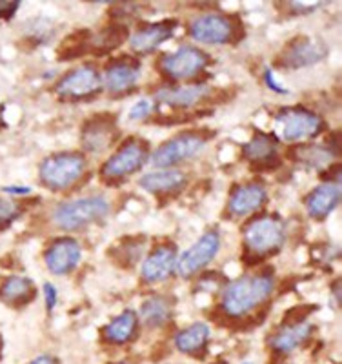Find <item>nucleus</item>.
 I'll list each match as a JSON object with an SVG mask.
<instances>
[{
	"label": "nucleus",
	"instance_id": "obj_6",
	"mask_svg": "<svg viewBox=\"0 0 342 364\" xmlns=\"http://www.w3.org/2000/svg\"><path fill=\"white\" fill-rule=\"evenodd\" d=\"M148 155L149 149L146 142L139 141V139H129L112 159H107L106 164L102 166V177L107 181L128 177L141 170L144 162L148 161Z\"/></svg>",
	"mask_w": 342,
	"mask_h": 364
},
{
	"label": "nucleus",
	"instance_id": "obj_20",
	"mask_svg": "<svg viewBox=\"0 0 342 364\" xmlns=\"http://www.w3.org/2000/svg\"><path fill=\"white\" fill-rule=\"evenodd\" d=\"M211 93V90L204 84H195V86H184V87H168V90H161L157 93V100L171 108H191L198 100L206 99Z\"/></svg>",
	"mask_w": 342,
	"mask_h": 364
},
{
	"label": "nucleus",
	"instance_id": "obj_17",
	"mask_svg": "<svg viewBox=\"0 0 342 364\" xmlns=\"http://www.w3.org/2000/svg\"><path fill=\"white\" fill-rule=\"evenodd\" d=\"M175 28H177V21H162L159 24L139 29L132 37V50L137 53H151L162 42L173 37Z\"/></svg>",
	"mask_w": 342,
	"mask_h": 364
},
{
	"label": "nucleus",
	"instance_id": "obj_24",
	"mask_svg": "<svg viewBox=\"0 0 342 364\" xmlns=\"http://www.w3.org/2000/svg\"><path fill=\"white\" fill-rule=\"evenodd\" d=\"M186 177L178 170L153 171L141 178V186L149 193H171L184 186Z\"/></svg>",
	"mask_w": 342,
	"mask_h": 364
},
{
	"label": "nucleus",
	"instance_id": "obj_36",
	"mask_svg": "<svg viewBox=\"0 0 342 364\" xmlns=\"http://www.w3.org/2000/svg\"><path fill=\"white\" fill-rule=\"evenodd\" d=\"M44 295H46V308H48V311H51L55 308V304H57V288H55L51 282H46Z\"/></svg>",
	"mask_w": 342,
	"mask_h": 364
},
{
	"label": "nucleus",
	"instance_id": "obj_2",
	"mask_svg": "<svg viewBox=\"0 0 342 364\" xmlns=\"http://www.w3.org/2000/svg\"><path fill=\"white\" fill-rule=\"evenodd\" d=\"M284 245V228L277 217L262 215L244 228V248L246 257L260 261L273 255Z\"/></svg>",
	"mask_w": 342,
	"mask_h": 364
},
{
	"label": "nucleus",
	"instance_id": "obj_38",
	"mask_svg": "<svg viewBox=\"0 0 342 364\" xmlns=\"http://www.w3.org/2000/svg\"><path fill=\"white\" fill-rule=\"evenodd\" d=\"M4 191L9 195H26V193H29L31 190L26 186H6Z\"/></svg>",
	"mask_w": 342,
	"mask_h": 364
},
{
	"label": "nucleus",
	"instance_id": "obj_35",
	"mask_svg": "<svg viewBox=\"0 0 342 364\" xmlns=\"http://www.w3.org/2000/svg\"><path fill=\"white\" fill-rule=\"evenodd\" d=\"M18 6H21V2H17V0H0V21H9V18L17 13Z\"/></svg>",
	"mask_w": 342,
	"mask_h": 364
},
{
	"label": "nucleus",
	"instance_id": "obj_15",
	"mask_svg": "<svg viewBox=\"0 0 342 364\" xmlns=\"http://www.w3.org/2000/svg\"><path fill=\"white\" fill-rule=\"evenodd\" d=\"M115 117L97 115L90 119L82 128V146L86 151L99 154L115 139Z\"/></svg>",
	"mask_w": 342,
	"mask_h": 364
},
{
	"label": "nucleus",
	"instance_id": "obj_19",
	"mask_svg": "<svg viewBox=\"0 0 342 364\" xmlns=\"http://www.w3.org/2000/svg\"><path fill=\"white\" fill-rule=\"evenodd\" d=\"M338 203H341V186L335 182H326L308 195L306 208H308V213L311 217L324 219L337 208Z\"/></svg>",
	"mask_w": 342,
	"mask_h": 364
},
{
	"label": "nucleus",
	"instance_id": "obj_11",
	"mask_svg": "<svg viewBox=\"0 0 342 364\" xmlns=\"http://www.w3.org/2000/svg\"><path fill=\"white\" fill-rule=\"evenodd\" d=\"M100 86H102V80H100L99 71L87 64V66H80L70 71L58 82L57 93L64 99H84V97L97 93Z\"/></svg>",
	"mask_w": 342,
	"mask_h": 364
},
{
	"label": "nucleus",
	"instance_id": "obj_18",
	"mask_svg": "<svg viewBox=\"0 0 342 364\" xmlns=\"http://www.w3.org/2000/svg\"><path fill=\"white\" fill-rule=\"evenodd\" d=\"M264 203H266L264 186H260V184H244V186H239L231 193L228 210H230L231 215L242 217L260 210Z\"/></svg>",
	"mask_w": 342,
	"mask_h": 364
},
{
	"label": "nucleus",
	"instance_id": "obj_42",
	"mask_svg": "<svg viewBox=\"0 0 342 364\" xmlns=\"http://www.w3.org/2000/svg\"><path fill=\"white\" fill-rule=\"evenodd\" d=\"M246 364H250V363H246Z\"/></svg>",
	"mask_w": 342,
	"mask_h": 364
},
{
	"label": "nucleus",
	"instance_id": "obj_3",
	"mask_svg": "<svg viewBox=\"0 0 342 364\" xmlns=\"http://www.w3.org/2000/svg\"><path fill=\"white\" fill-rule=\"evenodd\" d=\"M86 159L80 154H57L41 164V181L46 188L58 191L66 190L82 175Z\"/></svg>",
	"mask_w": 342,
	"mask_h": 364
},
{
	"label": "nucleus",
	"instance_id": "obj_13",
	"mask_svg": "<svg viewBox=\"0 0 342 364\" xmlns=\"http://www.w3.org/2000/svg\"><path fill=\"white\" fill-rule=\"evenodd\" d=\"M80 246L75 239H57L50 245V248L46 250L44 261L48 269L55 275H64V273L71 272L75 266L80 261Z\"/></svg>",
	"mask_w": 342,
	"mask_h": 364
},
{
	"label": "nucleus",
	"instance_id": "obj_37",
	"mask_svg": "<svg viewBox=\"0 0 342 364\" xmlns=\"http://www.w3.org/2000/svg\"><path fill=\"white\" fill-rule=\"evenodd\" d=\"M264 79H266V84H268L269 90H273L275 93H286L284 87H281L279 84L275 82V79H273V73L272 70H266V73H264Z\"/></svg>",
	"mask_w": 342,
	"mask_h": 364
},
{
	"label": "nucleus",
	"instance_id": "obj_40",
	"mask_svg": "<svg viewBox=\"0 0 342 364\" xmlns=\"http://www.w3.org/2000/svg\"><path fill=\"white\" fill-rule=\"evenodd\" d=\"M215 364H228V363H224V360H219V363H215Z\"/></svg>",
	"mask_w": 342,
	"mask_h": 364
},
{
	"label": "nucleus",
	"instance_id": "obj_26",
	"mask_svg": "<svg viewBox=\"0 0 342 364\" xmlns=\"http://www.w3.org/2000/svg\"><path fill=\"white\" fill-rule=\"evenodd\" d=\"M137 326H139V317L133 310H126L122 315L115 317L112 323L107 324L106 330H104V337L109 343L122 344L128 343L135 336Z\"/></svg>",
	"mask_w": 342,
	"mask_h": 364
},
{
	"label": "nucleus",
	"instance_id": "obj_27",
	"mask_svg": "<svg viewBox=\"0 0 342 364\" xmlns=\"http://www.w3.org/2000/svg\"><path fill=\"white\" fill-rule=\"evenodd\" d=\"M128 37V28L124 24H113L104 28L102 31L95 35V37H90L87 42V51H93V53H107V51L115 50L126 41Z\"/></svg>",
	"mask_w": 342,
	"mask_h": 364
},
{
	"label": "nucleus",
	"instance_id": "obj_4",
	"mask_svg": "<svg viewBox=\"0 0 342 364\" xmlns=\"http://www.w3.org/2000/svg\"><path fill=\"white\" fill-rule=\"evenodd\" d=\"M109 211V204L102 197H87V199L64 203L55 210L53 219L62 230H79L86 224L104 219Z\"/></svg>",
	"mask_w": 342,
	"mask_h": 364
},
{
	"label": "nucleus",
	"instance_id": "obj_21",
	"mask_svg": "<svg viewBox=\"0 0 342 364\" xmlns=\"http://www.w3.org/2000/svg\"><path fill=\"white\" fill-rule=\"evenodd\" d=\"M277 141L272 135L257 133L252 141L244 144L242 154L257 168H268L277 162Z\"/></svg>",
	"mask_w": 342,
	"mask_h": 364
},
{
	"label": "nucleus",
	"instance_id": "obj_31",
	"mask_svg": "<svg viewBox=\"0 0 342 364\" xmlns=\"http://www.w3.org/2000/svg\"><path fill=\"white\" fill-rule=\"evenodd\" d=\"M82 35L84 33L71 35L68 41H64V44L58 48V58H60V60H71V58L86 53L90 37H82Z\"/></svg>",
	"mask_w": 342,
	"mask_h": 364
},
{
	"label": "nucleus",
	"instance_id": "obj_28",
	"mask_svg": "<svg viewBox=\"0 0 342 364\" xmlns=\"http://www.w3.org/2000/svg\"><path fill=\"white\" fill-rule=\"evenodd\" d=\"M171 311H173V301H169L168 297H161V295L149 297L141 308L144 323L151 328H159L168 323Z\"/></svg>",
	"mask_w": 342,
	"mask_h": 364
},
{
	"label": "nucleus",
	"instance_id": "obj_29",
	"mask_svg": "<svg viewBox=\"0 0 342 364\" xmlns=\"http://www.w3.org/2000/svg\"><path fill=\"white\" fill-rule=\"evenodd\" d=\"M142 248H144V239H122L119 246L109 252V255L117 261V264L120 266H132L135 264L139 255L142 253Z\"/></svg>",
	"mask_w": 342,
	"mask_h": 364
},
{
	"label": "nucleus",
	"instance_id": "obj_12",
	"mask_svg": "<svg viewBox=\"0 0 342 364\" xmlns=\"http://www.w3.org/2000/svg\"><path fill=\"white\" fill-rule=\"evenodd\" d=\"M326 55H328V48H326L324 42L317 41V38L297 37L295 41L289 42L282 51V64L293 68V70L308 68L321 63Z\"/></svg>",
	"mask_w": 342,
	"mask_h": 364
},
{
	"label": "nucleus",
	"instance_id": "obj_25",
	"mask_svg": "<svg viewBox=\"0 0 342 364\" xmlns=\"http://www.w3.org/2000/svg\"><path fill=\"white\" fill-rule=\"evenodd\" d=\"M210 339V328L204 323H195L190 328L178 331L175 337L178 352L188 353V355H198L206 348Z\"/></svg>",
	"mask_w": 342,
	"mask_h": 364
},
{
	"label": "nucleus",
	"instance_id": "obj_30",
	"mask_svg": "<svg viewBox=\"0 0 342 364\" xmlns=\"http://www.w3.org/2000/svg\"><path fill=\"white\" fill-rule=\"evenodd\" d=\"M295 159L301 162H306L308 166H321L331 159V154L328 149L321 148V146H301V148L293 149Z\"/></svg>",
	"mask_w": 342,
	"mask_h": 364
},
{
	"label": "nucleus",
	"instance_id": "obj_8",
	"mask_svg": "<svg viewBox=\"0 0 342 364\" xmlns=\"http://www.w3.org/2000/svg\"><path fill=\"white\" fill-rule=\"evenodd\" d=\"M277 124L281 126V133L286 141H302L319 135L324 128L321 117L304 108L282 109L277 115Z\"/></svg>",
	"mask_w": 342,
	"mask_h": 364
},
{
	"label": "nucleus",
	"instance_id": "obj_5",
	"mask_svg": "<svg viewBox=\"0 0 342 364\" xmlns=\"http://www.w3.org/2000/svg\"><path fill=\"white\" fill-rule=\"evenodd\" d=\"M208 142V135L202 132H186L177 135L171 141L159 146L153 154V164L159 168H168V166L178 164L182 161H188L193 155H197L204 144Z\"/></svg>",
	"mask_w": 342,
	"mask_h": 364
},
{
	"label": "nucleus",
	"instance_id": "obj_1",
	"mask_svg": "<svg viewBox=\"0 0 342 364\" xmlns=\"http://www.w3.org/2000/svg\"><path fill=\"white\" fill-rule=\"evenodd\" d=\"M273 291V277L269 273L246 275L228 286L223 308L226 315L244 317L259 304H262Z\"/></svg>",
	"mask_w": 342,
	"mask_h": 364
},
{
	"label": "nucleus",
	"instance_id": "obj_39",
	"mask_svg": "<svg viewBox=\"0 0 342 364\" xmlns=\"http://www.w3.org/2000/svg\"><path fill=\"white\" fill-rule=\"evenodd\" d=\"M29 364H55V359L50 355H41L37 359H33Z\"/></svg>",
	"mask_w": 342,
	"mask_h": 364
},
{
	"label": "nucleus",
	"instance_id": "obj_10",
	"mask_svg": "<svg viewBox=\"0 0 342 364\" xmlns=\"http://www.w3.org/2000/svg\"><path fill=\"white\" fill-rule=\"evenodd\" d=\"M220 248V237L219 233L215 232H206L201 239L191 246L188 252H184V255L181 257V261H178L177 269L178 275L184 279L193 277L195 273L201 272L208 262L217 255Z\"/></svg>",
	"mask_w": 342,
	"mask_h": 364
},
{
	"label": "nucleus",
	"instance_id": "obj_7",
	"mask_svg": "<svg viewBox=\"0 0 342 364\" xmlns=\"http://www.w3.org/2000/svg\"><path fill=\"white\" fill-rule=\"evenodd\" d=\"M208 63H210V57L204 51L184 46L175 53L164 55L161 58V70L168 79L186 80L201 73L208 66Z\"/></svg>",
	"mask_w": 342,
	"mask_h": 364
},
{
	"label": "nucleus",
	"instance_id": "obj_34",
	"mask_svg": "<svg viewBox=\"0 0 342 364\" xmlns=\"http://www.w3.org/2000/svg\"><path fill=\"white\" fill-rule=\"evenodd\" d=\"M149 113H151V104H149V100L142 99V100H139V102H137L132 109H129V119L144 120Z\"/></svg>",
	"mask_w": 342,
	"mask_h": 364
},
{
	"label": "nucleus",
	"instance_id": "obj_14",
	"mask_svg": "<svg viewBox=\"0 0 342 364\" xmlns=\"http://www.w3.org/2000/svg\"><path fill=\"white\" fill-rule=\"evenodd\" d=\"M141 77V63L132 57H120L107 64L104 82L112 93L132 90Z\"/></svg>",
	"mask_w": 342,
	"mask_h": 364
},
{
	"label": "nucleus",
	"instance_id": "obj_33",
	"mask_svg": "<svg viewBox=\"0 0 342 364\" xmlns=\"http://www.w3.org/2000/svg\"><path fill=\"white\" fill-rule=\"evenodd\" d=\"M317 306L314 304H302V306H295L284 315V326H295V324L304 323V318L308 317L309 311H315Z\"/></svg>",
	"mask_w": 342,
	"mask_h": 364
},
{
	"label": "nucleus",
	"instance_id": "obj_16",
	"mask_svg": "<svg viewBox=\"0 0 342 364\" xmlns=\"http://www.w3.org/2000/svg\"><path fill=\"white\" fill-rule=\"evenodd\" d=\"M175 264H177V246L169 242L159 245L142 264V279L146 282L164 281L171 275Z\"/></svg>",
	"mask_w": 342,
	"mask_h": 364
},
{
	"label": "nucleus",
	"instance_id": "obj_22",
	"mask_svg": "<svg viewBox=\"0 0 342 364\" xmlns=\"http://www.w3.org/2000/svg\"><path fill=\"white\" fill-rule=\"evenodd\" d=\"M314 331V324L301 323L295 324V326H282L281 330L277 331L275 336L269 337V346L275 350V352L288 353L293 352L295 348L301 346Z\"/></svg>",
	"mask_w": 342,
	"mask_h": 364
},
{
	"label": "nucleus",
	"instance_id": "obj_9",
	"mask_svg": "<svg viewBox=\"0 0 342 364\" xmlns=\"http://www.w3.org/2000/svg\"><path fill=\"white\" fill-rule=\"evenodd\" d=\"M190 35L204 44H226L237 35V24L226 15L210 13L191 22Z\"/></svg>",
	"mask_w": 342,
	"mask_h": 364
},
{
	"label": "nucleus",
	"instance_id": "obj_23",
	"mask_svg": "<svg viewBox=\"0 0 342 364\" xmlns=\"http://www.w3.org/2000/svg\"><path fill=\"white\" fill-rule=\"evenodd\" d=\"M35 297V286L33 282L26 277L13 275L8 277L2 286H0V299L9 304V306H24L31 299Z\"/></svg>",
	"mask_w": 342,
	"mask_h": 364
},
{
	"label": "nucleus",
	"instance_id": "obj_32",
	"mask_svg": "<svg viewBox=\"0 0 342 364\" xmlns=\"http://www.w3.org/2000/svg\"><path fill=\"white\" fill-rule=\"evenodd\" d=\"M21 215V206L11 199H0V228H6Z\"/></svg>",
	"mask_w": 342,
	"mask_h": 364
},
{
	"label": "nucleus",
	"instance_id": "obj_41",
	"mask_svg": "<svg viewBox=\"0 0 342 364\" xmlns=\"http://www.w3.org/2000/svg\"><path fill=\"white\" fill-rule=\"evenodd\" d=\"M115 364H128V363H115Z\"/></svg>",
	"mask_w": 342,
	"mask_h": 364
}]
</instances>
